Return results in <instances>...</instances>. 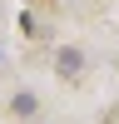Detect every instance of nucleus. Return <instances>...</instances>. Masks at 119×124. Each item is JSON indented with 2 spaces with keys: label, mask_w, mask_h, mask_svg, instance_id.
<instances>
[{
  "label": "nucleus",
  "mask_w": 119,
  "mask_h": 124,
  "mask_svg": "<svg viewBox=\"0 0 119 124\" xmlns=\"http://www.w3.org/2000/svg\"><path fill=\"white\" fill-rule=\"evenodd\" d=\"M10 109H15V114H20V119H35V114H40V99H35V94H30V89H20V94H15V99H10Z\"/></svg>",
  "instance_id": "f03ea898"
},
{
  "label": "nucleus",
  "mask_w": 119,
  "mask_h": 124,
  "mask_svg": "<svg viewBox=\"0 0 119 124\" xmlns=\"http://www.w3.org/2000/svg\"><path fill=\"white\" fill-rule=\"evenodd\" d=\"M55 65H60V75H79V70H84V50L65 45V50H60V60H55Z\"/></svg>",
  "instance_id": "f257e3e1"
}]
</instances>
